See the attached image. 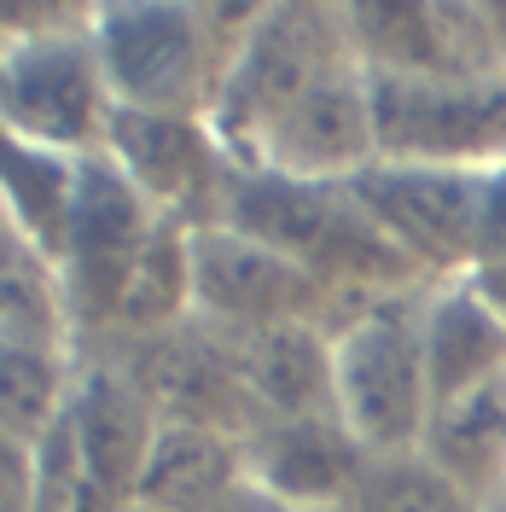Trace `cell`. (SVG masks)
<instances>
[{
  "label": "cell",
  "mask_w": 506,
  "mask_h": 512,
  "mask_svg": "<svg viewBox=\"0 0 506 512\" xmlns=\"http://www.w3.org/2000/svg\"><path fill=\"white\" fill-rule=\"evenodd\" d=\"M222 227L245 233L256 245H268V251L291 256V262H303L320 286L332 291V303H338L332 326L355 303L431 286L408 256L379 233V222L355 204L349 187L291 181V175H274V169L239 163L233 169V187H227V204H222Z\"/></svg>",
  "instance_id": "6da1fadb"
},
{
  "label": "cell",
  "mask_w": 506,
  "mask_h": 512,
  "mask_svg": "<svg viewBox=\"0 0 506 512\" xmlns=\"http://www.w3.org/2000/svg\"><path fill=\"white\" fill-rule=\"evenodd\" d=\"M256 6L204 0H111L88 12L99 70L128 111L210 117L233 47L245 41Z\"/></svg>",
  "instance_id": "7a4b0ae2"
},
{
  "label": "cell",
  "mask_w": 506,
  "mask_h": 512,
  "mask_svg": "<svg viewBox=\"0 0 506 512\" xmlns=\"http://www.w3.org/2000/svg\"><path fill=\"white\" fill-rule=\"evenodd\" d=\"M88 12L94 6H64L53 24L0 41V128L59 158H99L117 111Z\"/></svg>",
  "instance_id": "3957f363"
},
{
  "label": "cell",
  "mask_w": 506,
  "mask_h": 512,
  "mask_svg": "<svg viewBox=\"0 0 506 512\" xmlns=\"http://www.w3.org/2000/svg\"><path fill=\"white\" fill-rule=\"evenodd\" d=\"M419 291L355 303L332 326V390L338 419L367 443V454H402L419 448L431 419V379H425V344H419Z\"/></svg>",
  "instance_id": "277c9868"
},
{
  "label": "cell",
  "mask_w": 506,
  "mask_h": 512,
  "mask_svg": "<svg viewBox=\"0 0 506 512\" xmlns=\"http://www.w3.org/2000/svg\"><path fill=\"white\" fill-rule=\"evenodd\" d=\"M338 59H355L344 6L326 0H262L245 41L233 47L222 94L210 105V128L233 163H251L262 134L291 99Z\"/></svg>",
  "instance_id": "5b68a950"
},
{
  "label": "cell",
  "mask_w": 506,
  "mask_h": 512,
  "mask_svg": "<svg viewBox=\"0 0 506 512\" xmlns=\"http://www.w3.org/2000/svg\"><path fill=\"white\" fill-rule=\"evenodd\" d=\"M152 227H158V210L134 192V181L105 152L76 163V198H70L59 239V280L70 326H76V355L105 350L117 338L128 280Z\"/></svg>",
  "instance_id": "8992f818"
},
{
  "label": "cell",
  "mask_w": 506,
  "mask_h": 512,
  "mask_svg": "<svg viewBox=\"0 0 506 512\" xmlns=\"http://www.w3.org/2000/svg\"><path fill=\"white\" fill-rule=\"evenodd\" d=\"M384 163L495 169L506 163V76H367Z\"/></svg>",
  "instance_id": "52a82bcc"
},
{
  "label": "cell",
  "mask_w": 506,
  "mask_h": 512,
  "mask_svg": "<svg viewBox=\"0 0 506 512\" xmlns=\"http://www.w3.org/2000/svg\"><path fill=\"white\" fill-rule=\"evenodd\" d=\"M332 315H338L332 291L303 262L268 251L222 222L192 227V320L198 326L222 338H251V332L291 326V320L332 326Z\"/></svg>",
  "instance_id": "ba28073f"
},
{
  "label": "cell",
  "mask_w": 506,
  "mask_h": 512,
  "mask_svg": "<svg viewBox=\"0 0 506 512\" xmlns=\"http://www.w3.org/2000/svg\"><path fill=\"white\" fill-rule=\"evenodd\" d=\"M344 187L431 286L466 280L477 268V216H483L477 169H425V163L379 158Z\"/></svg>",
  "instance_id": "9c48e42d"
},
{
  "label": "cell",
  "mask_w": 506,
  "mask_h": 512,
  "mask_svg": "<svg viewBox=\"0 0 506 512\" xmlns=\"http://www.w3.org/2000/svg\"><path fill=\"white\" fill-rule=\"evenodd\" d=\"M105 158L123 169L134 192L187 227H216L222 222L233 169L227 146L216 140L210 117H175V111H111V134H105Z\"/></svg>",
  "instance_id": "30bf717a"
},
{
  "label": "cell",
  "mask_w": 506,
  "mask_h": 512,
  "mask_svg": "<svg viewBox=\"0 0 506 512\" xmlns=\"http://www.w3.org/2000/svg\"><path fill=\"white\" fill-rule=\"evenodd\" d=\"M367 76H506L483 0H349Z\"/></svg>",
  "instance_id": "8fae6325"
},
{
  "label": "cell",
  "mask_w": 506,
  "mask_h": 512,
  "mask_svg": "<svg viewBox=\"0 0 506 512\" xmlns=\"http://www.w3.org/2000/svg\"><path fill=\"white\" fill-rule=\"evenodd\" d=\"M251 163L274 169V175H291V181H320V187H344L367 163H379L373 82H367L361 59H338L332 70H320L274 117V128L251 152Z\"/></svg>",
  "instance_id": "7c38bea8"
},
{
  "label": "cell",
  "mask_w": 506,
  "mask_h": 512,
  "mask_svg": "<svg viewBox=\"0 0 506 512\" xmlns=\"http://www.w3.org/2000/svg\"><path fill=\"white\" fill-rule=\"evenodd\" d=\"M64 425L82 460V512L117 507L140 495L146 460L158 448L163 414L146 402V390L128 379L117 355H82L76 361V384L64 402Z\"/></svg>",
  "instance_id": "4fadbf2b"
},
{
  "label": "cell",
  "mask_w": 506,
  "mask_h": 512,
  "mask_svg": "<svg viewBox=\"0 0 506 512\" xmlns=\"http://www.w3.org/2000/svg\"><path fill=\"white\" fill-rule=\"evenodd\" d=\"M88 355H117L128 367V379L146 390V402L163 414V425H210L227 437H245L256 419V402L245 379H239V361L233 344L210 326H175L163 338H140V344H117V350H88Z\"/></svg>",
  "instance_id": "5bb4252c"
},
{
  "label": "cell",
  "mask_w": 506,
  "mask_h": 512,
  "mask_svg": "<svg viewBox=\"0 0 506 512\" xmlns=\"http://www.w3.org/2000/svg\"><path fill=\"white\" fill-rule=\"evenodd\" d=\"M251 495L291 512H338L349 483L367 466V443L338 414L256 419L239 437Z\"/></svg>",
  "instance_id": "9a60e30c"
},
{
  "label": "cell",
  "mask_w": 506,
  "mask_h": 512,
  "mask_svg": "<svg viewBox=\"0 0 506 512\" xmlns=\"http://www.w3.org/2000/svg\"><path fill=\"white\" fill-rule=\"evenodd\" d=\"M419 344L431 402L472 396L483 384L506 379V320L472 280H437L419 297Z\"/></svg>",
  "instance_id": "2e32d148"
},
{
  "label": "cell",
  "mask_w": 506,
  "mask_h": 512,
  "mask_svg": "<svg viewBox=\"0 0 506 512\" xmlns=\"http://www.w3.org/2000/svg\"><path fill=\"white\" fill-rule=\"evenodd\" d=\"M239 379L251 390L262 419H297V414H338L332 390V338L315 320L268 326L251 338H227Z\"/></svg>",
  "instance_id": "e0dca14e"
},
{
  "label": "cell",
  "mask_w": 506,
  "mask_h": 512,
  "mask_svg": "<svg viewBox=\"0 0 506 512\" xmlns=\"http://www.w3.org/2000/svg\"><path fill=\"white\" fill-rule=\"evenodd\" d=\"M245 489L239 437L210 425H163L134 501L152 512H239Z\"/></svg>",
  "instance_id": "ac0fdd59"
},
{
  "label": "cell",
  "mask_w": 506,
  "mask_h": 512,
  "mask_svg": "<svg viewBox=\"0 0 506 512\" xmlns=\"http://www.w3.org/2000/svg\"><path fill=\"white\" fill-rule=\"evenodd\" d=\"M419 454L443 472L472 507H501L506 501V379L483 384L472 396L437 402L425 419Z\"/></svg>",
  "instance_id": "d6986e66"
},
{
  "label": "cell",
  "mask_w": 506,
  "mask_h": 512,
  "mask_svg": "<svg viewBox=\"0 0 506 512\" xmlns=\"http://www.w3.org/2000/svg\"><path fill=\"white\" fill-rule=\"evenodd\" d=\"M0 338H30L53 350H76V326L64 303L59 256L0 216Z\"/></svg>",
  "instance_id": "ffe728a7"
},
{
  "label": "cell",
  "mask_w": 506,
  "mask_h": 512,
  "mask_svg": "<svg viewBox=\"0 0 506 512\" xmlns=\"http://www.w3.org/2000/svg\"><path fill=\"white\" fill-rule=\"evenodd\" d=\"M187 320H192V227L158 216L146 251L134 262L123 315H117V338H111L105 350L140 344V338H163V332H175V326H187Z\"/></svg>",
  "instance_id": "44dd1931"
},
{
  "label": "cell",
  "mask_w": 506,
  "mask_h": 512,
  "mask_svg": "<svg viewBox=\"0 0 506 512\" xmlns=\"http://www.w3.org/2000/svg\"><path fill=\"white\" fill-rule=\"evenodd\" d=\"M76 163L82 158L41 152V146L0 128V216L53 256H59L64 216H70V198H76Z\"/></svg>",
  "instance_id": "7402d4cb"
},
{
  "label": "cell",
  "mask_w": 506,
  "mask_h": 512,
  "mask_svg": "<svg viewBox=\"0 0 506 512\" xmlns=\"http://www.w3.org/2000/svg\"><path fill=\"white\" fill-rule=\"evenodd\" d=\"M76 350L30 344V338H0V431L41 443L47 425L64 414L70 384H76Z\"/></svg>",
  "instance_id": "603a6c76"
},
{
  "label": "cell",
  "mask_w": 506,
  "mask_h": 512,
  "mask_svg": "<svg viewBox=\"0 0 506 512\" xmlns=\"http://www.w3.org/2000/svg\"><path fill=\"white\" fill-rule=\"evenodd\" d=\"M338 512H483V507H472L419 448H402V454H367V466L349 483Z\"/></svg>",
  "instance_id": "cb8c5ba5"
},
{
  "label": "cell",
  "mask_w": 506,
  "mask_h": 512,
  "mask_svg": "<svg viewBox=\"0 0 506 512\" xmlns=\"http://www.w3.org/2000/svg\"><path fill=\"white\" fill-rule=\"evenodd\" d=\"M0 512H41V478H35V443L0 431Z\"/></svg>",
  "instance_id": "d4e9b609"
},
{
  "label": "cell",
  "mask_w": 506,
  "mask_h": 512,
  "mask_svg": "<svg viewBox=\"0 0 506 512\" xmlns=\"http://www.w3.org/2000/svg\"><path fill=\"white\" fill-rule=\"evenodd\" d=\"M477 262H506V163L483 169V216H477Z\"/></svg>",
  "instance_id": "484cf974"
},
{
  "label": "cell",
  "mask_w": 506,
  "mask_h": 512,
  "mask_svg": "<svg viewBox=\"0 0 506 512\" xmlns=\"http://www.w3.org/2000/svg\"><path fill=\"white\" fill-rule=\"evenodd\" d=\"M466 280H472V286L483 291V297H489V309H495V315L506 320V262H477Z\"/></svg>",
  "instance_id": "4316f807"
},
{
  "label": "cell",
  "mask_w": 506,
  "mask_h": 512,
  "mask_svg": "<svg viewBox=\"0 0 506 512\" xmlns=\"http://www.w3.org/2000/svg\"><path fill=\"white\" fill-rule=\"evenodd\" d=\"M239 512H291V507H274V501H262V495H251V489H245V501H239Z\"/></svg>",
  "instance_id": "83f0119b"
},
{
  "label": "cell",
  "mask_w": 506,
  "mask_h": 512,
  "mask_svg": "<svg viewBox=\"0 0 506 512\" xmlns=\"http://www.w3.org/2000/svg\"><path fill=\"white\" fill-rule=\"evenodd\" d=\"M94 512H152V507H140V501H117V507H94Z\"/></svg>",
  "instance_id": "f1b7e54d"
},
{
  "label": "cell",
  "mask_w": 506,
  "mask_h": 512,
  "mask_svg": "<svg viewBox=\"0 0 506 512\" xmlns=\"http://www.w3.org/2000/svg\"><path fill=\"white\" fill-rule=\"evenodd\" d=\"M489 512H506V501H501V507H489Z\"/></svg>",
  "instance_id": "f546056e"
}]
</instances>
